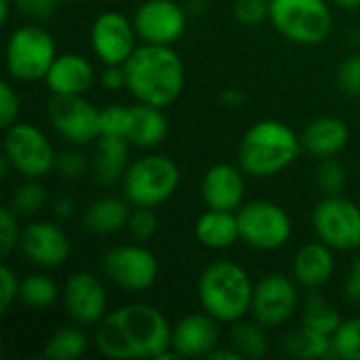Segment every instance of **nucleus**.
<instances>
[{
    "instance_id": "f257e3e1",
    "label": "nucleus",
    "mask_w": 360,
    "mask_h": 360,
    "mask_svg": "<svg viewBox=\"0 0 360 360\" xmlns=\"http://www.w3.org/2000/svg\"><path fill=\"white\" fill-rule=\"evenodd\" d=\"M165 314L150 304H127L103 316L95 331L97 350L112 360L158 359L171 348Z\"/></svg>"
},
{
    "instance_id": "f03ea898",
    "label": "nucleus",
    "mask_w": 360,
    "mask_h": 360,
    "mask_svg": "<svg viewBox=\"0 0 360 360\" xmlns=\"http://www.w3.org/2000/svg\"><path fill=\"white\" fill-rule=\"evenodd\" d=\"M127 91L141 103L169 108L186 86L181 57L169 44L143 42L124 61Z\"/></svg>"
},
{
    "instance_id": "7ed1b4c3",
    "label": "nucleus",
    "mask_w": 360,
    "mask_h": 360,
    "mask_svg": "<svg viewBox=\"0 0 360 360\" xmlns=\"http://www.w3.org/2000/svg\"><path fill=\"white\" fill-rule=\"evenodd\" d=\"M302 137L281 120H259L240 139L238 162L251 177H272L291 167L302 154Z\"/></svg>"
},
{
    "instance_id": "20e7f679",
    "label": "nucleus",
    "mask_w": 360,
    "mask_h": 360,
    "mask_svg": "<svg viewBox=\"0 0 360 360\" xmlns=\"http://www.w3.org/2000/svg\"><path fill=\"white\" fill-rule=\"evenodd\" d=\"M253 281L243 266L230 259L209 264L198 278V300L202 310L219 323H236L251 312Z\"/></svg>"
},
{
    "instance_id": "39448f33",
    "label": "nucleus",
    "mask_w": 360,
    "mask_h": 360,
    "mask_svg": "<svg viewBox=\"0 0 360 360\" xmlns=\"http://www.w3.org/2000/svg\"><path fill=\"white\" fill-rule=\"evenodd\" d=\"M120 184L129 205L154 209L175 194L179 186V169L169 156L148 154L129 162Z\"/></svg>"
},
{
    "instance_id": "423d86ee",
    "label": "nucleus",
    "mask_w": 360,
    "mask_h": 360,
    "mask_svg": "<svg viewBox=\"0 0 360 360\" xmlns=\"http://www.w3.org/2000/svg\"><path fill=\"white\" fill-rule=\"evenodd\" d=\"M272 25L295 44H321L333 25L325 0H270Z\"/></svg>"
},
{
    "instance_id": "0eeeda50",
    "label": "nucleus",
    "mask_w": 360,
    "mask_h": 360,
    "mask_svg": "<svg viewBox=\"0 0 360 360\" xmlns=\"http://www.w3.org/2000/svg\"><path fill=\"white\" fill-rule=\"evenodd\" d=\"M55 59H57L55 40L44 27L36 23H27L17 27L8 36L6 70L11 78L21 82L44 80Z\"/></svg>"
},
{
    "instance_id": "6e6552de",
    "label": "nucleus",
    "mask_w": 360,
    "mask_h": 360,
    "mask_svg": "<svg viewBox=\"0 0 360 360\" xmlns=\"http://www.w3.org/2000/svg\"><path fill=\"white\" fill-rule=\"evenodd\" d=\"M240 238L259 251H276L285 247L291 238L293 224L289 213L272 200H251L245 202L238 213Z\"/></svg>"
},
{
    "instance_id": "1a4fd4ad",
    "label": "nucleus",
    "mask_w": 360,
    "mask_h": 360,
    "mask_svg": "<svg viewBox=\"0 0 360 360\" xmlns=\"http://www.w3.org/2000/svg\"><path fill=\"white\" fill-rule=\"evenodd\" d=\"M4 154L8 156L13 169L25 179H40L55 169V150L46 135L27 124L15 122L4 133Z\"/></svg>"
},
{
    "instance_id": "9d476101",
    "label": "nucleus",
    "mask_w": 360,
    "mask_h": 360,
    "mask_svg": "<svg viewBox=\"0 0 360 360\" xmlns=\"http://www.w3.org/2000/svg\"><path fill=\"white\" fill-rule=\"evenodd\" d=\"M312 226L325 245L338 251H354L360 247V207L335 194L325 196L314 207Z\"/></svg>"
},
{
    "instance_id": "9b49d317",
    "label": "nucleus",
    "mask_w": 360,
    "mask_h": 360,
    "mask_svg": "<svg viewBox=\"0 0 360 360\" xmlns=\"http://www.w3.org/2000/svg\"><path fill=\"white\" fill-rule=\"evenodd\" d=\"M103 274L124 291H146L158 278V262L141 245H118L105 251L101 259Z\"/></svg>"
},
{
    "instance_id": "f8f14e48",
    "label": "nucleus",
    "mask_w": 360,
    "mask_h": 360,
    "mask_svg": "<svg viewBox=\"0 0 360 360\" xmlns=\"http://www.w3.org/2000/svg\"><path fill=\"white\" fill-rule=\"evenodd\" d=\"M99 114L82 95H53L49 101V118L55 131L74 146H86L101 137Z\"/></svg>"
},
{
    "instance_id": "ddd939ff",
    "label": "nucleus",
    "mask_w": 360,
    "mask_h": 360,
    "mask_svg": "<svg viewBox=\"0 0 360 360\" xmlns=\"http://www.w3.org/2000/svg\"><path fill=\"white\" fill-rule=\"evenodd\" d=\"M300 306L297 281L285 274H268L264 276L253 291L251 314L266 329L285 325Z\"/></svg>"
},
{
    "instance_id": "4468645a",
    "label": "nucleus",
    "mask_w": 360,
    "mask_h": 360,
    "mask_svg": "<svg viewBox=\"0 0 360 360\" xmlns=\"http://www.w3.org/2000/svg\"><path fill=\"white\" fill-rule=\"evenodd\" d=\"M188 23V11L175 0H146L133 17L137 38L148 44H173Z\"/></svg>"
},
{
    "instance_id": "2eb2a0df",
    "label": "nucleus",
    "mask_w": 360,
    "mask_h": 360,
    "mask_svg": "<svg viewBox=\"0 0 360 360\" xmlns=\"http://www.w3.org/2000/svg\"><path fill=\"white\" fill-rule=\"evenodd\" d=\"M137 32L118 11L101 13L91 27V46L97 59L105 65H124V61L137 49Z\"/></svg>"
},
{
    "instance_id": "dca6fc26",
    "label": "nucleus",
    "mask_w": 360,
    "mask_h": 360,
    "mask_svg": "<svg viewBox=\"0 0 360 360\" xmlns=\"http://www.w3.org/2000/svg\"><path fill=\"white\" fill-rule=\"evenodd\" d=\"M68 316L78 325H99L108 314L103 283L91 272H74L61 291Z\"/></svg>"
},
{
    "instance_id": "f3484780",
    "label": "nucleus",
    "mask_w": 360,
    "mask_h": 360,
    "mask_svg": "<svg viewBox=\"0 0 360 360\" xmlns=\"http://www.w3.org/2000/svg\"><path fill=\"white\" fill-rule=\"evenodd\" d=\"M23 257L40 268H59L70 257L72 245L68 234L51 221H32L19 238Z\"/></svg>"
},
{
    "instance_id": "a211bd4d",
    "label": "nucleus",
    "mask_w": 360,
    "mask_h": 360,
    "mask_svg": "<svg viewBox=\"0 0 360 360\" xmlns=\"http://www.w3.org/2000/svg\"><path fill=\"white\" fill-rule=\"evenodd\" d=\"M219 321L213 319L209 312L188 314L186 319L175 323L171 331V350H175L177 356L184 359L209 356L215 348H219Z\"/></svg>"
},
{
    "instance_id": "6ab92c4d",
    "label": "nucleus",
    "mask_w": 360,
    "mask_h": 360,
    "mask_svg": "<svg viewBox=\"0 0 360 360\" xmlns=\"http://www.w3.org/2000/svg\"><path fill=\"white\" fill-rule=\"evenodd\" d=\"M202 200L209 209L238 211L245 205V179L243 173L228 162L213 165L200 184Z\"/></svg>"
},
{
    "instance_id": "aec40b11",
    "label": "nucleus",
    "mask_w": 360,
    "mask_h": 360,
    "mask_svg": "<svg viewBox=\"0 0 360 360\" xmlns=\"http://www.w3.org/2000/svg\"><path fill=\"white\" fill-rule=\"evenodd\" d=\"M95 70L91 61L78 53L57 55L44 82L53 95H84L91 89Z\"/></svg>"
},
{
    "instance_id": "412c9836",
    "label": "nucleus",
    "mask_w": 360,
    "mask_h": 360,
    "mask_svg": "<svg viewBox=\"0 0 360 360\" xmlns=\"http://www.w3.org/2000/svg\"><path fill=\"white\" fill-rule=\"evenodd\" d=\"M333 272H335L333 249L323 240L300 247V251L293 257V278L304 289H319L327 285Z\"/></svg>"
},
{
    "instance_id": "4be33fe9",
    "label": "nucleus",
    "mask_w": 360,
    "mask_h": 360,
    "mask_svg": "<svg viewBox=\"0 0 360 360\" xmlns=\"http://www.w3.org/2000/svg\"><path fill=\"white\" fill-rule=\"evenodd\" d=\"M350 131L348 124L342 118H333V116H323L312 120L304 135H302V143L304 150L310 152L316 158H329L340 154L346 143H348Z\"/></svg>"
},
{
    "instance_id": "5701e85b",
    "label": "nucleus",
    "mask_w": 360,
    "mask_h": 360,
    "mask_svg": "<svg viewBox=\"0 0 360 360\" xmlns=\"http://www.w3.org/2000/svg\"><path fill=\"white\" fill-rule=\"evenodd\" d=\"M129 139L101 135L93 152V175L101 186H114L122 181L129 167Z\"/></svg>"
},
{
    "instance_id": "b1692460",
    "label": "nucleus",
    "mask_w": 360,
    "mask_h": 360,
    "mask_svg": "<svg viewBox=\"0 0 360 360\" xmlns=\"http://www.w3.org/2000/svg\"><path fill=\"white\" fill-rule=\"evenodd\" d=\"M194 234L198 243L207 249H228L240 238L238 217L234 211L209 209L196 219Z\"/></svg>"
},
{
    "instance_id": "393cba45",
    "label": "nucleus",
    "mask_w": 360,
    "mask_h": 360,
    "mask_svg": "<svg viewBox=\"0 0 360 360\" xmlns=\"http://www.w3.org/2000/svg\"><path fill=\"white\" fill-rule=\"evenodd\" d=\"M167 133H169V122L162 114V108L141 103V101L131 108L127 139L133 146L156 148L160 141H165Z\"/></svg>"
},
{
    "instance_id": "a878e982",
    "label": "nucleus",
    "mask_w": 360,
    "mask_h": 360,
    "mask_svg": "<svg viewBox=\"0 0 360 360\" xmlns=\"http://www.w3.org/2000/svg\"><path fill=\"white\" fill-rule=\"evenodd\" d=\"M127 202L120 200V198H116V196L97 198L84 211V217H82L84 228L91 234H99V236H108V234L120 232L122 228H127L129 215H131Z\"/></svg>"
},
{
    "instance_id": "bb28decb",
    "label": "nucleus",
    "mask_w": 360,
    "mask_h": 360,
    "mask_svg": "<svg viewBox=\"0 0 360 360\" xmlns=\"http://www.w3.org/2000/svg\"><path fill=\"white\" fill-rule=\"evenodd\" d=\"M285 350L289 356L302 360L325 359L333 354V340L331 335L316 331L308 325H300L285 338Z\"/></svg>"
},
{
    "instance_id": "cd10ccee",
    "label": "nucleus",
    "mask_w": 360,
    "mask_h": 360,
    "mask_svg": "<svg viewBox=\"0 0 360 360\" xmlns=\"http://www.w3.org/2000/svg\"><path fill=\"white\" fill-rule=\"evenodd\" d=\"M228 338H230V346L240 354V359H264L270 350L266 327L255 319L253 321L240 319L232 323Z\"/></svg>"
},
{
    "instance_id": "c85d7f7f",
    "label": "nucleus",
    "mask_w": 360,
    "mask_h": 360,
    "mask_svg": "<svg viewBox=\"0 0 360 360\" xmlns=\"http://www.w3.org/2000/svg\"><path fill=\"white\" fill-rule=\"evenodd\" d=\"M84 350H86L84 331H80L78 327H63L46 340L42 348V356L55 360H76L84 354Z\"/></svg>"
},
{
    "instance_id": "c756f323",
    "label": "nucleus",
    "mask_w": 360,
    "mask_h": 360,
    "mask_svg": "<svg viewBox=\"0 0 360 360\" xmlns=\"http://www.w3.org/2000/svg\"><path fill=\"white\" fill-rule=\"evenodd\" d=\"M59 297V289L55 281L44 274H30L21 281L19 287V302L30 310H46Z\"/></svg>"
},
{
    "instance_id": "7c9ffc66",
    "label": "nucleus",
    "mask_w": 360,
    "mask_h": 360,
    "mask_svg": "<svg viewBox=\"0 0 360 360\" xmlns=\"http://www.w3.org/2000/svg\"><path fill=\"white\" fill-rule=\"evenodd\" d=\"M302 323L316 329V331L333 335L338 331V327L342 325V319H340L338 310L321 293L310 289V295L306 297V304H304Z\"/></svg>"
},
{
    "instance_id": "2f4dec72",
    "label": "nucleus",
    "mask_w": 360,
    "mask_h": 360,
    "mask_svg": "<svg viewBox=\"0 0 360 360\" xmlns=\"http://www.w3.org/2000/svg\"><path fill=\"white\" fill-rule=\"evenodd\" d=\"M333 356L344 360H360V316L342 321L338 331L331 335Z\"/></svg>"
},
{
    "instance_id": "473e14b6",
    "label": "nucleus",
    "mask_w": 360,
    "mask_h": 360,
    "mask_svg": "<svg viewBox=\"0 0 360 360\" xmlns=\"http://www.w3.org/2000/svg\"><path fill=\"white\" fill-rule=\"evenodd\" d=\"M46 202V190L38 184V179H27L23 186H19L11 198V209L17 215H32L38 213Z\"/></svg>"
},
{
    "instance_id": "72a5a7b5",
    "label": "nucleus",
    "mask_w": 360,
    "mask_h": 360,
    "mask_svg": "<svg viewBox=\"0 0 360 360\" xmlns=\"http://www.w3.org/2000/svg\"><path fill=\"white\" fill-rule=\"evenodd\" d=\"M316 188L325 194V196H335L344 190L346 186V169L340 160H335L333 156L329 158H321L319 167H316V175H314Z\"/></svg>"
},
{
    "instance_id": "f704fd0d",
    "label": "nucleus",
    "mask_w": 360,
    "mask_h": 360,
    "mask_svg": "<svg viewBox=\"0 0 360 360\" xmlns=\"http://www.w3.org/2000/svg\"><path fill=\"white\" fill-rule=\"evenodd\" d=\"M129 118H131V108L116 105V103L103 108L101 114H99L101 135H105V137H127Z\"/></svg>"
},
{
    "instance_id": "c9c22d12",
    "label": "nucleus",
    "mask_w": 360,
    "mask_h": 360,
    "mask_svg": "<svg viewBox=\"0 0 360 360\" xmlns=\"http://www.w3.org/2000/svg\"><path fill=\"white\" fill-rule=\"evenodd\" d=\"M127 228L135 240L146 243V240L154 238V234L158 232V217L152 211V207H135L129 215Z\"/></svg>"
},
{
    "instance_id": "e433bc0d",
    "label": "nucleus",
    "mask_w": 360,
    "mask_h": 360,
    "mask_svg": "<svg viewBox=\"0 0 360 360\" xmlns=\"http://www.w3.org/2000/svg\"><path fill=\"white\" fill-rule=\"evenodd\" d=\"M234 17L243 25H262L270 19V0H236Z\"/></svg>"
},
{
    "instance_id": "4c0bfd02",
    "label": "nucleus",
    "mask_w": 360,
    "mask_h": 360,
    "mask_svg": "<svg viewBox=\"0 0 360 360\" xmlns=\"http://www.w3.org/2000/svg\"><path fill=\"white\" fill-rule=\"evenodd\" d=\"M338 84L348 97H360V55H350L342 61Z\"/></svg>"
},
{
    "instance_id": "58836bf2",
    "label": "nucleus",
    "mask_w": 360,
    "mask_h": 360,
    "mask_svg": "<svg viewBox=\"0 0 360 360\" xmlns=\"http://www.w3.org/2000/svg\"><path fill=\"white\" fill-rule=\"evenodd\" d=\"M21 232L17 226V213L11 207H4L0 211V253L6 257L17 245H19Z\"/></svg>"
},
{
    "instance_id": "ea45409f",
    "label": "nucleus",
    "mask_w": 360,
    "mask_h": 360,
    "mask_svg": "<svg viewBox=\"0 0 360 360\" xmlns=\"http://www.w3.org/2000/svg\"><path fill=\"white\" fill-rule=\"evenodd\" d=\"M19 108H21V101H19L17 91L11 86V82H2L0 84V124H2V129H8L11 124L17 122Z\"/></svg>"
},
{
    "instance_id": "a19ab883",
    "label": "nucleus",
    "mask_w": 360,
    "mask_h": 360,
    "mask_svg": "<svg viewBox=\"0 0 360 360\" xmlns=\"http://www.w3.org/2000/svg\"><path fill=\"white\" fill-rule=\"evenodd\" d=\"M86 169V160L76 150H65L55 158V171L63 179H78Z\"/></svg>"
},
{
    "instance_id": "79ce46f5",
    "label": "nucleus",
    "mask_w": 360,
    "mask_h": 360,
    "mask_svg": "<svg viewBox=\"0 0 360 360\" xmlns=\"http://www.w3.org/2000/svg\"><path fill=\"white\" fill-rule=\"evenodd\" d=\"M19 287L21 281L13 272V268L2 266L0 268V312H6L11 304L19 297Z\"/></svg>"
},
{
    "instance_id": "37998d69",
    "label": "nucleus",
    "mask_w": 360,
    "mask_h": 360,
    "mask_svg": "<svg viewBox=\"0 0 360 360\" xmlns=\"http://www.w3.org/2000/svg\"><path fill=\"white\" fill-rule=\"evenodd\" d=\"M101 86H105L108 91H118V89H127V74H124V65H105V70L101 72Z\"/></svg>"
},
{
    "instance_id": "c03bdc74",
    "label": "nucleus",
    "mask_w": 360,
    "mask_h": 360,
    "mask_svg": "<svg viewBox=\"0 0 360 360\" xmlns=\"http://www.w3.org/2000/svg\"><path fill=\"white\" fill-rule=\"evenodd\" d=\"M17 4L25 15L34 19H46L53 13L55 0H17Z\"/></svg>"
},
{
    "instance_id": "a18cd8bd",
    "label": "nucleus",
    "mask_w": 360,
    "mask_h": 360,
    "mask_svg": "<svg viewBox=\"0 0 360 360\" xmlns=\"http://www.w3.org/2000/svg\"><path fill=\"white\" fill-rule=\"evenodd\" d=\"M346 300L352 302V304H359L360 306V255L354 259L352 268H350V274H348V281H346Z\"/></svg>"
},
{
    "instance_id": "49530a36",
    "label": "nucleus",
    "mask_w": 360,
    "mask_h": 360,
    "mask_svg": "<svg viewBox=\"0 0 360 360\" xmlns=\"http://www.w3.org/2000/svg\"><path fill=\"white\" fill-rule=\"evenodd\" d=\"M247 93L245 91H240V89H226V91H221V95H219V101L226 105V108H230V110H234V108H240V105H245L247 103Z\"/></svg>"
},
{
    "instance_id": "de8ad7c7",
    "label": "nucleus",
    "mask_w": 360,
    "mask_h": 360,
    "mask_svg": "<svg viewBox=\"0 0 360 360\" xmlns=\"http://www.w3.org/2000/svg\"><path fill=\"white\" fill-rule=\"evenodd\" d=\"M53 213L57 217H70L74 213V202L70 198H59L53 207Z\"/></svg>"
},
{
    "instance_id": "09e8293b",
    "label": "nucleus",
    "mask_w": 360,
    "mask_h": 360,
    "mask_svg": "<svg viewBox=\"0 0 360 360\" xmlns=\"http://www.w3.org/2000/svg\"><path fill=\"white\" fill-rule=\"evenodd\" d=\"M207 359H211V360H240V354L230 346L228 350H221V348H215Z\"/></svg>"
},
{
    "instance_id": "8fccbe9b",
    "label": "nucleus",
    "mask_w": 360,
    "mask_h": 360,
    "mask_svg": "<svg viewBox=\"0 0 360 360\" xmlns=\"http://www.w3.org/2000/svg\"><path fill=\"white\" fill-rule=\"evenodd\" d=\"M333 4H338L340 8H359L360 0H331Z\"/></svg>"
},
{
    "instance_id": "3c124183",
    "label": "nucleus",
    "mask_w": 360,
    "mask_h": 360,
    "mask_svg": "<svg viewBox=\"0 0 360 360\" xmlns=\"http://www.w3.org/2000/svg\"><path fill=\"white\" fill-rule=\"evenodd\" d=\"M8 11H11V0H0V19L4 23L8 21Z\"/></svg>"
},
{
    "instance_id": "603ef678",
    "label": "nucleus",
    "mask_w": 360,
    "mask_h": 360,
    "mask_svg": "<svg viewBox=\"0 0 360 360\" xmlns=\"http://www.w3.org/2000/svg\"><path fill=\"white\" fill-rule=\"evenodd\" d=\"M68 2H82V0H68Z\"/></svg>"
}]
</instances>
